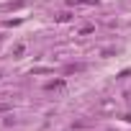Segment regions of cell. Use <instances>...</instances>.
Here are the masks:
<instances>
[{
  "mask_svg": "<svg viewBox=\"0 0 131 131\" xmlns=\"http://www.w3.org/2000/svg\"><path fill=\"white\" fill-rule=\"evenodd\" d=\"M67 5H98V0H67Z\"/></svg>",
  "mask_w": 131,
  "mask_h": 131,
  "instance_id": "1",
  "label": "cell"
},
{
  "mask_svg": "<svg viewBox=\"0 0 131 131\" xmlns=\"http://www.w3.org/2000/svg\"><path fill=\"white\" fill-rule=\"evenodd\" d=\"M62 85H64V80H57V82H49L46 90H54V88H62Z\"/></svg>",
  "mask_w": 131,
  "mask_h": 131,
  "instance_id": "2",
  "label": "cell"
},
{
  "mask_svg": "<svg viewBox=\"0 0 131 131\" xmlns=\"http://www.w3.org/2000/svg\"><path fill=\"white\" fill-rule=\"evenodd\" d=\"M80 70H82V64H70V67L64 70V72H80Z\"/></svg>",
  "mask_w": 131,
  "mask_h": 131,
  "instance_id": "3",
  "label": "cell"
}]
</instances>
